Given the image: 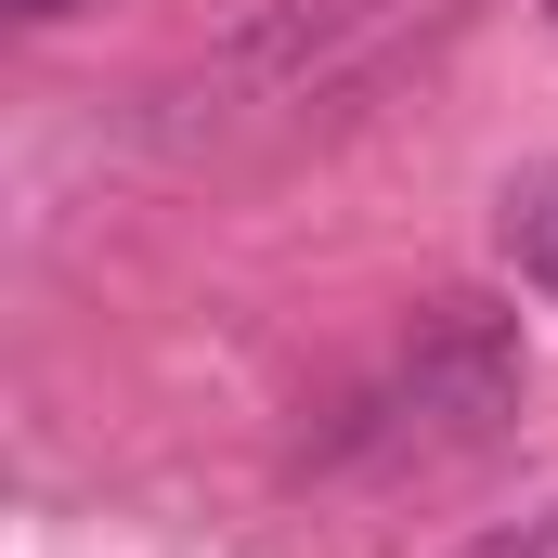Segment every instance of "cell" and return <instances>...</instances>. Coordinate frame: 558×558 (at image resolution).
Wrapping results in <instances>:
<instances>
[{
	"label": "cell",
	"mask_w": 558,
	"mask_h": 558,
	"mask_svg": "<svg viewBox=\"0 0 558 558\" xmlns=\"http://www.w3.org/2000/svg\"><path fill=\"white\" fill-rule=\"evenodd\" d=\"M533 390V351H520V312L494 299H428L403 325V364H390V403L416 441H494Z\"/></svg>",
	"instance_id": "obj_1"
},
{
	"label": "cell",
	"mask_w": 558,
	"mask_h": 558,
	"mask_svg": "<svg viewBox=\"0 0 558 558\" xmlns=\"http://www.w3.org/2000/svg\"><path fill=\"white\" fill-rule=\"evenodd\" d=\"M494 234H507L520 286H546V299H558V169H520V182L494 195Z\"/></svg>",
	"instance_id": "obj_2"
},
{
	"label": "cell",
	"mask_w": 558,
	"mask_h": 558,
	"mask_svg": "<svg viewBox=\"0 0 558 558\" xmlns=\"http://www.w3.org/2000/svg\"><path fill=\"white\" fill-rule=\"evenodd\" d=\"M441 558H558V494L520 507V520H494V533H468V546H441Z\"/></svg>",
	"instance_id": "obj_3"
},
{
	"label": "cell",
	"mask_w": 558,
	"mask_h": 558,
	"mask_svg": "<svg viewBox=\"0 0 558 558\" xmlns=\"http://www.w3.org/2000/svg\"><path fill=\"white\" fill-rule=\"evenodd\" d=\"M13 26H65V13H92V0H0Z\"/></svg>",
	"instance_id": "obj_4"
},
{
	"label": "cell",
	"mask_w": 558,
	"mask_h": 558,
	"mask_svg": "<svg viewBox=\"0 0 558 558\" xmlns=\"http://www.w3.org/2000/svg\"><path fill=\"white\" fill-rule=\"evenodd\" d=\"M546 13H558V0H546Z\"/></svg>",
	"instance_id": "obj_5"
}]
</instances>
